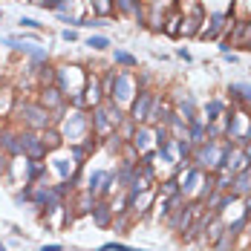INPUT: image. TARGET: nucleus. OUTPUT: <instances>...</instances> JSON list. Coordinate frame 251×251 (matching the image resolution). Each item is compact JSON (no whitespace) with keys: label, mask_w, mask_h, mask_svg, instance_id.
I'll list each match as a JSON object with an SVG mask.
<instances>
[{"label":"nucleus","mask_w":251,"mask_h":251,"mask_svg":"<svg viewBox=\"0 0 251 251\" xmlns=\"http://www.w3.org/2000/svg\"><path fill=\"white\" fill-rule=\"evenodd\" d=\"M61 38L73 44V41H78V32H75V29H64V35H61Z\"/></svg>","instance_id":"cd10ccee"},{"label":"nucleus","mask_w":251,"mask_h":251,"mask_svg":"<svg viewBox=\"0 0 251 251\" xmlns=\"http://www.w3.org/2000/svg\"><path fill=\"white\" fill-rule=\"evenodd\" d=\"M0 151L6 153V156H21L18 133H0Z\"/></svg>","instance_id":"f8f14e48"},{"label":"nucleus","mask_w":251,"mask_h":251,"mask_svg":"<svg viewBox=\"0 0 251 251\" xmlns=\"http://www.w3.org/2000/svg\"><path fill=\"white\" fill-rule=\"evenodd\" d=\"M119 148H122V139H119V133H113V136H110V142H107V151L116 153Z\"/></svg>","instance_id":"393cba45"},{"label":"nucleus","mask_w":251,"mask_h":251,"mask_svg":"<svg viewBox=\"0 0 251 251\" xmlns=\"http://www.w3.org/2000/svg\"><path fill=\"white\" fill-rule=\"evenodd\" d=\"M81 26H87V29H104V26H110L104 18H93V21H81Z\"/></svg>","instance_id":"b1692460"},{"label":"nucleus","mask_w":251,"mask_h":251,"mask_svg":"<svg viewBox=\"0 0 251 251\" xmlns=\"http://www.w3.org/2000/svg\"><path fill=\"white\" fill-rule=\"evenodd\" d=\"M0 18H3V12H0Z\"/></svg>","instance_id":"f704fd0d"},{"label":"nucleus","mask_w":251,"mask_h":251,"mask_svg":"<svg viewBox=\"0 0 251 251\" xmlns=\"http://www.w3.org/2000/svg\"><path fill=\"white\" fill-rule=\"evenodd\" d=\"M151 136L153 130L148 125H139L136 130H133V136H130V145H133V151H148V145H151Z\"/></svg>","instance_id":"9d476101"},{"label":"nucleus","mask_w":251,"mask_h":251,"mask_svg":"<svg viewBox=\"0 0 251 251\" xmlns=\"http://www.w3.org/2000/svg\"><path fill=\"white\" fill-rule=\"evenodd\" d=\"M107 99L113 101H130L133 99V81L127 73H113V81H110V93H107Z\"/></svg>","instance_id":"20e7f679"},{"label":"nucleus","mask_w":251,"mask_h":251,"mask_svg":"<svg viewBox=\"0 0 251 251\" xmlns=\"http://www.w3.org/2000/svg\"><path fill=\"white\" fill-rule=\"evenodd\" d=\"M176 194H179V176H171L162 185V197H176Z\"/></svg>","instance_id":"4be33fe9"},{"label":"nucleus","mask_w":251,"mask_h":251,"mask_svg":"<svg viewBox=\"0 0 251 251\" xmlns=\"http://www.w3.org/2000/svg\"><path fill=\"white\" fill-rule=\"evenodd\" d=\"M188 139H191L194 145L205 142V122H202V119H197V122H188Z\"/></svg>","instance_id":"dca6fc26"},{"label":"nucleus","mask_w":251,"mask_h":251,"mask_svg":"<svg viewBox=\"0 0 251 251\" xmlns=\"http://www.w3.org/2000/svg\"><path fill=\"white\" fill-rule=\"evenodd\" d=\"M90 214H93V223H96L99 228H107V226H110V214H113V208H110L104 200H93Z\"/></svg>","instance_id":"6e6552de"},{"label":"nucleus","mask_w":251,"mask_h":251,"mask_svg":"<svg viewBox=\"0 0 251 251\" xmlns=\"http://www.w3.org/2000/svg\"><path fill=\"white\" fill-rule=\"evenodd\" d=\"M228 47H246V50H251V21L234 24V29H231V44Z\"/></svg>","instance_id":"0eeeda50"},{"label":"nucleus","mask_w":251,"mask_h":251,"mask_svg":"<svg viewBox=\"0 0 251 251\" xmlns=\"http://www.w3.org/2000/svg\"><path fill=\"white\" fill-rule=\"evenodd\" d=\"M93 6H96V12H101V15L110 12V3H107V0H93Z\"/></svg>","instance_id":"a878e982"},{"label":"nucleus","mask_w":251,"mask_h":251,"mask_svg":"<svg viewBox=\"0 0 251 251\" xmlns=\"http://www.w3.org/2000/svg\"><path fill=\"white\" fill-rule=\"evenodd\" d=\"M116 6H119V9H122V12H130V0H116Z\"/></svg>","instance_id":"c756f323"},{"label":"nucleus","mask_w":251,"mask_h":251,"mask_svg":"<svg viewBox=\"0 0 251 251\" xmlns=\"http://www.w3.org/2000/svg\"><path fill=\"white\" fill-rule=\"evenodd\" d=\"M223 113H226V104L220 99H211L205 104V119L208 122H217V119H223Z\"/></svg>","instance_id":"2eb2a0df"},{"label":"nucleus","mask_w":251,"mask_h":251,"mask_svg":"<svg viewBox=\"0 0 251 251\" xmlns=\"http://www.w3.org/2000/svg\"><path fill=\"white\" fill-rule=\"evenodd\" d=\"M153 101H156V96L151 90H139V99H133V107H130V122L133 125H145L148 122Z\"/></svg>","instance_id":"7ed1b4c3"},{"label":"nucleus","mask_w":251,"mask_h":251,"mask_svg":"<svg viewBox=\"0 0 251 251\" xmlns=\"http://www.w3.org/2000/svg\"><path fill=\"white\" fill-rule=\"evenodd\" d=\"M41 104H44L47 110L61 107V104H64V93H61L58 87H47V90H44V96H41Z\"/></svg>","instance_id":"ddd939ff"},{"label":"nucleus","mask_w":251,"mask_h":251,"mask_svg":"<svg viewBox=\"0 0 251 251\" xmlns=\"http://www.w3.org/2000/svg\"><path fill=\"white\" fill-rule=\"evenodd\" d=\"M113 58H116V64H122V67H136V64H139V58L130 55V52H125V50H116Z\"/></svg>","instance_id":"6ab92c4d"},{"label":"nucleus","mask_w":251,"mask_h":251,"mask_svg":"<svg viewBox=\"0 0 251 251\" xmlns=\"http://www.w3.org/2000/svg\"><path fill=\"white\" fill-rule=\"evenodd\" d=\"M0 251H6V249H3V246H0Z\"/></svg>","instance_id":"72a5a7b5"},{"label":"nucleus","mask_w":251,"mask_h":251,"mask_svg":"<svg viewBox=\"0 0 251 251\" xmlns=\"http://www.w3.org/2000/svg\"><path fill=\"white\" fill-rule=\"evenodd\" d=\"M202 176H205V171H200L197 165H188V168H185V176L179 179V194H182V200H188V197L197 194Z\"/></svg>","instance_id":"39448f33"},{"label":"nucleus","mask_w":251,"mask_h":251,"mask_svg":"<svg viewBox=\"0 0 251 251\" xmlns=\"http://www.w3.org/2000/svg\"><path fill=\"white\" fill-rule=\"evenodd\" d=\"M73 168H75V162H70V159H55V171L61 174V179H64V182L73 176Z\"/></svg>","instance_id":"a211bd4d"},{"label":"nucleus","mask_w":251,"mask_h":251,"mask_svg":"<svg viewBox=\"0 0 251 251\" xmlns=\"http://www.w3.org/2000/svg\"><path fill=\"white\" fill-rule=\"evenodd\" d=\"M228 93H231V99L240 101V104H251V84L249 81H234L228 87Z\"/></svg>","instance_id":"9b49d317"},{"label":"nucleus","mask_w":251,"mask_h":251,"mask_svg":"<svg viewBox=\"0 0 251 251\" xmlns=\"http://www.w3.org/2000/svg\"><path fill=\"white\" fill-rule=\"evenodd\" d=\"M38 179H47V165H38V162H26V185H35Z\"/></svg>","instance_id":"4468645a"},{"label":"nucleus","mask_w":251,"mask_h":251,"mask_svg":"<svg viewBox=\"0 0 251 251\" xmlns=\"http://www.w3.org/2000/svg\"><path fill=\"white\" fill-rule=\"evenodd\" d=\"M87 47H90V50H96V52H101V50H107V47H110V41H107L104 35H90V38H87Z\"/></svg>","instance_id":"aec40b11"},{"label":"nucleus","mask_w":251,"mask_h":251,"mask_svg":"<svg viewBox=\"0 0 251 251\" xmlns=\"http://www.w3.org/2000/svg\"><path fill=\"white\" fill-rule=\"evenodd\" d=\"M182 119H185V125L188 122H197L200 119V113H197V99L191 96V93H185V99H179V110H176Z\"/></svg>","instance_id":"1a4fd4ad"},{"label":"nucleus","mask_w":251,"mask_h":251,"mask_svg":"<svg viewBox=\"0 0 251 251\" xmlns=\"http://www.w3.org/2000/svg\"><path fill=\"white\" fill-rule=\"evenodd\" d=\"M99 251H148V249H133V246H122V243H107Z\"/></svg>","instance_id":"5701e85b"},{"label":"nucleus","mask_w":251,"mask_h":251,"mask_svg":"<svg viewBox=\"0 0 251 251\" xmlns=\"http://www.w3.org/2000/svg\"><path fill=\"white\" fill-rule=\"evenodd\" d=\"M21 26H24V29H41V24H38L35 18H21Z\"/></svg>","instance_id":"bb28decb"},{"label":"nucleus","mask_w":251,"mask_h":251,"mask_svg":"<svg viewBox=\"0 0 251 251\" xmlns=\"http://www.w3.org/2000/svg\"><path fill=\"white\" fill-rule=\"evenodd\" d=\"M0 171H6V153L0 151Z\"/></svg>","instance_id":"473e14b6"},{"label":"nucleus","mask_w":251,"mask_h":251,"mask_svg":"<svg viewBox=\"0 0 251 251\" xmlns=\"http://www.w3.org/2000/svg\"><path fill=\"white\" fill-rule=\"evenodd\" d=\"M41 251H64V249H61V246H55V243H52V246H44V249H41Z\"/></svg>","instance_id":"2f4dec72"},{"label":"nucleus","mask_w":251,"mask_h":251,"mask_svg":"<svg viewBox=\"0 0 251 251\" xmlns=\"http://www.w3.org/2000/svg\"><path fill=\"white\" fill-rule=\"evenodd\" d=\"M41 139H44V145H47V151H55V148H61V139H64V136H61L58 130H50V127H47Z\"/></svg>","instance_id":"f3484780"},{"label":"nucleus","mask_w":251,"mask_h":251,"mask_svg":"<svg viewBox=\"0 0 251 251\" xmlns=\"http://www.w3.org/2000/svg\"><path fill=\"white\" fill-rule=\"evenodd\" d=\"M18 116L24 119L26 125L32 127V130H47V127L52 125V119H50V110L44 107V104H21L18 107Z\"/></svg>","instance_id":"f257e3e1"},{"label":"nucleus","mask_w":251,"mask_h":251,"mask_svg":"<svg viewBox=\"0 0 251 251\" xmlns=\"http://www.w3.org/2000/svg\"><path fill=\"white\" fill-rule=\"evenodd\" d=\"M176 55H179V58H182V61H191V52L185 50V47H182V50H176Z\"/></svg>","instance_id":"7c9ffc66"},{"label":"nucleus","mask_w":251,"mask_h":251,"mask_svg":"<svg viewBox=\"0 0 251 251\" xmlns=\"http://www.w3.org/2000/svg\"><path fill=\"white\" fill-rule=\"evenodd\" d=\"M246 226H249V217L243 214L240 220H234L231 226H226V231H228V234H231V237H240V234H243V228H246Z\"/></svg>","instance_id":"412c9836"},{"label":"nucleus","mask_w":251,"mask_h":251,"mask_svg":"<svg viewBox=\"0 0 251 251\" xmlns=\"http://www.w3.org/2000/svg\"><path fill=\"white\" fill-rule=\"evenodd\" d=\"M18 142H21V156L26 159H32V162H38V159H44L47 156V145H44V139L38 136V133H32V130H26V133H18Z\"/></svg>","instance_id":"f03ea898"},{"label":"nucleus","mask_w":251,"mask_h":251,"mask_svg":"<svg viewBox=\"0 0 251 251\" xmlns=\"http://www.w3.org/2000/svg\"><path fill=\"white\" fill-rule=\"evenodd\" d=\"M228 21H231V15H228V12H214V15L208 18L205 29L200 32V38H211V41H214V38H220V32L228 26Z\"/></svg>","instance_id":"423d86ee"},{"label":"nucleus","mask_w":251,"mask_h":251,"mask_svg":"<svg viewBox=\"0 0 251 251\" xmlns=\"http://www.w3.org/2000/svg\"><path fill=\"white\" fill-rule=\"evenodd\" d=\"M223 61H226V64H240V58H237V55H234L231 50H228V52H223Z\"/></svg>","instance_id":"c85d7f7f"}]
</instances>
